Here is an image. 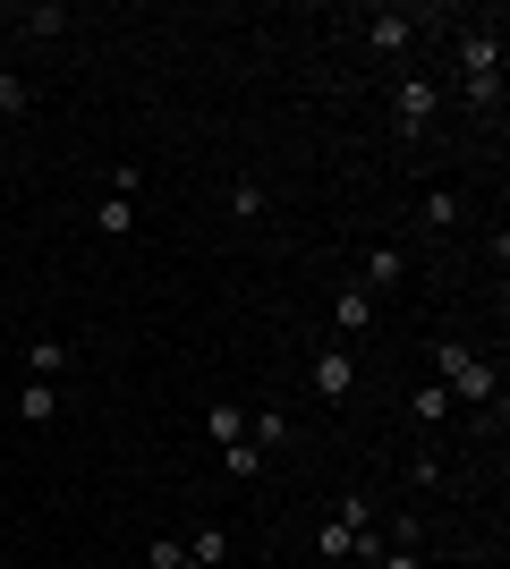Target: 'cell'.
I'll use <instances>...</instances> for the list:
<instances>
[{
	"label": "cell",
	"mask_w": 510,
	"mask_h": 569,
	"mask_svg": "<svg viewBox=\"0 0 510 569\" xmlns=\"http://www.w3.org/2000/svg\"><path fill=\"white\" fill-rule=\"evenodd\" d=\"M60 366H69V340H34L26 349V382H60Z\"/></svg>",
	"instance_id": "obj_11"
},
{
	"label": "cell",
	"mask_w": 510,
	"mask_h": 569,
	"mask_svg": "<svg viewBox=\"0 0 510 569\" xmlns=\"http://www.w3.org/2000/svg\"><path fill=\"white\" fill-rule=\"evenodd\" d=\"M374 569H426V552H417V545H383V552H374Z\"/></svg>",
	"instance_id": "obj_22"
},
{
	"label": "cell",
	"mask_w": 510,
	"mask_h": 569,
	"mask_svg": "<svg viewBox=\"0 0 510 569\" xmlns=\"http://www.w3.org/2000/svg\"><path fill=\"white\" fill-rule=\"evenodd\" d=\"M60 417V382H18V426H51Z\"/></svg>",
	"instance_id": "obj_9"
},
{
	"label": "cell",
	"mask_w": 510,
	"mask_h": 569,
	"mask_svg": "<svg viewBox=\"0 0 510 569\" xmlns=\"http://www.w3.org/2000/svg\"><path fill=\"white\" fill-rule=\"evenodd\" d=\"M460 77H468V86H502V26H493V34H486V26H468V34H460Z\"/></svg>",
	"instance_id": "obj_3"
},
{
	"label": "cell",
	"mask_w": 510,
	"mask_h": 569,
	"mask_svg": "<svg viewBox=\"0 0 510 569\" xmlns=\"http://www.w3.org/2000/svg\"><path fill=\"white\" fill-rule=\"evenodd\" d=\"M204 433H213V442H239V433H247V408L213 400V408H204Z\"/></svg>",
	"instance_id": "obj_16"
},
{
	"label": "cell",
	"mask_w": 510,
	"mask_h": 569,
	"mask_svg": "<svg viewBox=\"0 0 510 569\" xmlns=\"http://www.w3.org/2000/svg\"><path fill=\"white\" fill-rule=\"evenodd\" d=\"M400 272H409V247H400V238H374V247H366L358 289H374V298H383V289H400Z\"/></svg>",
	"instance_id": "obj_5"
},
{
	"label": "cell",
	"mask_w": 510,
	"mask_h": 569,
	"mask_svg": "<svg viewBox=\"0 0 510 569\" xmlns=\"http://www.w3.org/2000/svg\"><path fill=\"white\" fill-rule=\"evenodd\" d=\"M374 307H383V298L349 281V289H340V298H332V323H340V332H374Z\"/></svg>",
	"instance_id": "obj_7"
},
{
	"label": "cell",
	"mask_w": 510,
	"mask_h": 569,
	"mask_svg": "<svg viewBox=\"0 0 510 569\" xmlns=\"http://www.w3.org/2000/svg\"><path fill=\"white\" fill-rule=\"evenodd\" d=\"M307 375H316V391H323V400H349V391H358V357H349V349L332 340V349H316V357H307Z\"/></svg>",
	"instance_id": "obj_4"
},
{
	"label": "cell",
	"mask_w": 510,
	"mask_h": 569,
	"mask_svg": "<svg viewBox=\"0 0 510 569\" xmlns=\"http://www.w3.org/2000/svg\"><path fill=\"white\" fill-rule=\"evenodd\" d=\"M460 221V196L451 188H426V204H417V230H451Z\"/></svg>",
	"instance_id": "obj_13"
},
{
	"label": "cell",
	"mask_w": 510,
	"mask_h": 569,
	"mask_svg": "<svg viewBox=\"0 0 510 569\" xmlns=\"http://www.w3.org/2000/svg\"><path fill=\"white\" fill-rule=\"evenodd\" d=\"M366 43H374V51H409L417 18H409V9H366Z\"/></svg>",
	"instance_id": "obj_6"
},
{
	"label": "cell",
	"mask_w": 510,
	"mask_h": 569,
	"mask_svg": "<svg viewBox=\"0 0 510 569\" xmlns=\"http://www.w3.org/2000/svg\"><path fill=\"white\" fill-rule=\"evenodd\" d=\"M26 111H34V94H26V86H18V69L0 60V119H26Z\"/></svg>",
	"instance_id": "obj_18"
},
{
	"label": "cell",
	"mask_w": 510,
	"mask_h": 569,
	"mask_svg": "<svg viewBox=\"0 0 510 569\" xmlns=\"http://www.w3.org/2000/svg\"><path fill=\"white\" fill-rule=\"evenodd\" d=\"M188 561L196 569H221V561H230V536H221V527H196V536H188Z\"/></svg>",
	"instance_id": "obj_14"
},
{
	"label": "cell",
	"mask_w": 510,
	"mask_h": 569,
	"mask_svg": "<svg viewBox=\"0 0 510 569\" xmlns=\"http://www.w3.org/2000/svg\"><path fill=\"white\" fill-rule=\"evenodd\" d=\"M18 34H34V43H60V34H69V9H60V0H34V9H18Z\"/></svg>",
	"instance_id": "obj_8"
},
{
	"label": "cell",
	"mask_w": 510,
	"mask_h": 569,
	"mask_svg": "<svg viewBox=\"0 0 510 569\" xmlns=\"http://www.w3.org/2000/svg\"><path fill=\"white\" fill-rule=\"evenodd\" d=\"M221 468H230V476L247 485V476H264V451H256V442L239 433V442H221Z\"/></svg>",
	"instance_id": "obj_17"
},
{
	"label": "cell",
	"mask_w": 510,
	"mask_h": 569,
	"mask_svg": "<svg viewBox=\"0 0 510 569\" xmlns=\"http://www.w3.org/2000/svg\"><path fill=\"white\" fill-rule=\"evenodd\" d=\"M94 230L102 238H128V230H137V196H102V204H94Z\"/></svg>",
	"instance_id": "obj_12"
},
{
	"label": "cell",
	"mask_w": 510,
	"mask_h": 569,
	"mask_svg": "<svg viewBox=\"0 0 510 569\" xmlns=\"http://www.w3.org/2000/svg\"><path fill=\"white\" fill-rule=\"evenodd\" d=\"M434 111H442V94L434 86H426V77H400V86H391V128H400V137H426V128H434Z\"/></svg>",
	"instance_id": "obj_2"
},
{
	"label": "cell",
	"mask_w": 510,
	"mask_h": 569,
	"mask_svg": "<svg viewBox=\"0 0 510 569\" xmlns=\"http://www.w3.org/2000/svg\"><path fill=\"white\" fill-rule=\"evenodd\" d=\"M349 545H358V536H349L340 519H323V536H316V552H323V561H349Z\"/></svg>",
	"instance_id": "obj_20"
},
{
	"label": "cell",
	"mask_w": 510,
	"mask_h": 569,
	"mask_svg": "<svg viewBox=\"0 0 510 569\" xmlns=\"http://www.w3.org/2000/svg\"><path fill=\"white\" fill-rule=\"evenodd\" d=\"M426 375L442 382V391H451V400L460 408H486L493 391H502V382H493V366L477 349H468V340H434V357H426Z\"/></svg>",
	"instance_id": "obj_1"
},
{
	"label": "cell",
	"mask_w": 510,
	"mask_h": 569,
	"mask_svg": "<svg viewBox=\"0 0 510 569\" xmlns=\"http://www.w3.org/2000/svg\"><path fill=\"white\" fill-rule=\"evenodd\" d=\"M247 442H256V451H281V442H290V417L256 408V417H247Z\"/></svg>",
	"instance_id": "obj_15"
},
{
	"label": "cell",
	"mask_w": 510,
	"mask_h": 569,
	"mask_svg": "<svg viewBox=\"0 0 510 569\" xmlns=\"http://www.w3.org/2000/svg\"><path fill=\"white\" fill-rule=\"evenodd\" d=\"M230 213L256 221V213H264V188H256V179H239V188H230Z\"/></svg>",
	"instance_id": "obj_21"
},
{
	"label": "cell",
	"mask_w": 510,
	"mask_h": 569,
	"mask_svg": "<svg viewBox=\"0 0 510 569\" xmlns=\"http://www.w3.org/2000/svg\"><path fill=\"white\" fill-rule=\"evenodd\" d=\"M146 569H196V561H188V545H153Z\"/></svg>",
	"instance_id": "obj_23"
},
{
	"label": "cell",
	"mask_w": 510,
	"mask_h": 569,
	"mask_svg": "<svg viewBox=\"0 0 510 569\" xmlns=\"http://www.w3.org/2000/svg\"><path fill=\"white\" fill-rule=\"evenodd\" d=\"M332 519L349 527V536H366V527H374V501H366V493H340V501H332Z\"/></svg>",
	"instance_id": "obj_19"
},
{
	"label": "cell",
	"mask_w": 510,
	"mask_h": 569,
	"mask_svg": "<svg viewBox=\"0 0 510 569\" xmlns=\"http://www.w3.org/2000/svg\"><path fill=\"white\" fill-rule=\"evenodd\" d=\"M409 408H417V426H451V408H460V400H451V391H442V382L426 375V382H417V400H409Z\"/></svg>",
	"instance_id": "obj_10"
}]
</instances>
